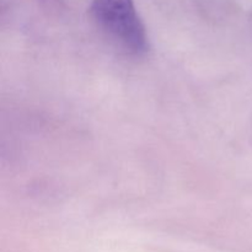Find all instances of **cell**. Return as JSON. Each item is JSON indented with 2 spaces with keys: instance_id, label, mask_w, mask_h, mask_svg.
Returning a JSON list of instances; mask_svg holds the SVG:
<instances>
[{
  "instance_id": "obj_1",
  "label": "cell",
  "mask_w": 252,
  "mask_h": 252,
  "mask_svg": "<svg viewBox=\"0 0 252 252\" xmlns=\"http://www.w3.org/2000/svg\"><path fill=\"white\" fill-rule=\"evenodd\" d=\"M89 12L98 29L123 51L133 56L147 53L149 37L134 0H93Z\"/></svg>"
},
{
  "instance_id": "obj_2",
  "label": "cell",
  "mask_w": 252,
  "mask_h": 252,
  "mask_svg": "<svg viewBox=\"0 0 252 252\" xmlns=\"http://www.w3.org/2000/svg\"><path fill=\"white\" fill-rule=\"evenodd\" d=\"M250 24H251V29H252V11H251V15H250Z\"/></svg>"
}]
</instances>
